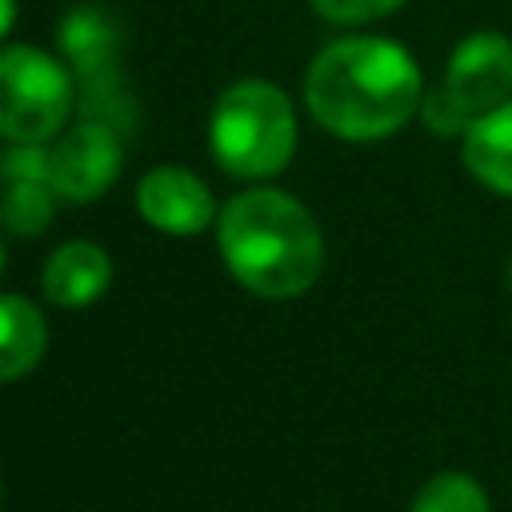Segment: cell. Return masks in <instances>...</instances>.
<instances>
[{"label":"cell","instance_id":"cell-9","mask_svg":"<svg viewBox=\"0 0 512 512\" xmlns=\"http://www.w3.org/2000/svg\"><path fill=\"white\" fill-rule=\"evenodd\" d=\"M460 160L476 184L512 196V100L476 116L460 136Z\"/></svg>","mask_w":512,"mask_h":512},{"label":"cell","instance_id":"cell-16","mask_svg":"<svg viewBox=\"0 0 512 512\" xmlns=\"http://www.w3.org/2000/svg\"><path fill=\"white\" fill-rule=\"evenodd\" d=\"M508 288H512V260H508Z\"/></svg>","mask_w":512,"mask_h":512},{"label":"cell","instance_id":"cell-11","mask_svg":"<svg viewBox=\"0 0 512 512\" xmlns=\"http://www.w3.org/2000/svg\"><path fill=\"white\" fill-rule=\"evenodd\" d=\"M52 184L48 180H8L0 196V220L16 236H40L52 220Z\"/></svg>","mask_w":512,"mask_h":512},{"label":"cell","instance_id":"cell-1","mask_svg":"<svg viewBox=\"0 0 512 512\" xmlns=\"http://www.w3.org/2000/svg\"><path fill=\"white\" fill-rule=\"evenodd\" d=\"M312 120L352 144L400 132L424 104V76L408 48L384 36H344L316 52L304 76Z\"/></svg>","mask_w":512,"mask_h":512},{"label":"cell","instance_id":"cell-4","mask_svg":"<svg viewBox=\"0 0 512 512\" xmlns=\"http://www.w3.org/2000/svg\"><path fill=\"white\" fill-rule=\"evenodd\" d=\"M72 112V76L40 48H0V136L12 144H48Z\"/></svg>","mask_w":512,"mask_h":512},{"label":"cell","instance_id":"cell-5","mask_svg":"<svg viewBox=\"0 0 512 512\" xmlns=\"http://www.w3.org/2000/svg\"><path fill=\"white\" fill-rule=\"evenodd\" d=\"M472 120L512 100V40L504 32L480 28L464 36L444 68L440 84Z\"/></svg>","mask_w":512,"mask_h":512},{"label":"cell","instance_id":"cell-12","mask_svg":"<svg viewBox=\"0 0 512 512\" xmlns=\"http://www.w3.org/2000/svg\"><path fill=\"white\" fill-rule=\"evenodd\" d=\"M412 512H492V504H488V492L480 488L476 476L440 472L416 492Z\"/></svg>","mask_w":512,"mask_h":512},{"label":"cell","instance_id":"cell-14","mask_svg":"<svg viewBox=\"0 0 512 512\" xmlns=\"http://www.w3.org/2000/svg\"><path fill=\"white\" fill-rule=\"evenodd\" d=\"M420 116H424L428 132H436V136H464V132H468V124H472V116H468V112H464V108H460L444 88L424 92Z\"/></svg>","mask_w":512,"mask_h":512},{"label":"cell","instance_id":"cell-15","mask_svg":"<svg viewBox=\"0 0 512 512\" xmlns=\"http://www.w3.org/2000/svg\"><path fill=\"white\" fill-rule=\"evenodd\" d=\"M12 20H16V0H0V36L12 28Z\"/></svg>","mask_w":512,"mask_h":512},{"label":"cell","instance_id":"cell-13","mask_svg":"<svg viewBox=\"0 0 512 512\" xmlns=\"http://www.w3.org/2000/svg\"><path fill=\"white\" fill-rule=\"evenodd\" d=\"M308 4L332 24H372L380 16H392L404 0H308Z\"/></svg>","mask_w":512,"mask_h":512},{"label":"cell","instance_id":"cell-8","mask_svg":"<svg viewBox=\"0 0 512 512\" xmlns=\"http://www.w3.org/2000/svg\"><path fill=\"white\" fill-rule=\"evenodd\" d=\"M108 284H112L108 252L92 240H68L44 264V296L56 308H88L108 292Z\"/></svg>","mask_w":512,"mask_h":512},{"label":"cell","instance_id":"cell-10","mask_svg":"<svg viewBox=\"0 0 512 512\" xmlns=\"http://www.w3.org/2000/svg\"><path fill=\"white\" fill-rule=\"evenodd\" d=\"M44 348H48V328L40 308L24 296L0 292V384L32 372Z\"/></svg>","mask_w":512,"mask_h":512},{"label":"cell","instance_id":"cell-6","mask_svg":"<svg viewBox=\"0 0 512 512\" xmlns=\"http://www.w3.org/2000/svg\"><path fill=\"white\" fill-rule=\"evenodd\" d=\"M120 172V140L108 124L84 120L48 148V184L56 196L84 204L104 196Z\"/></svg>","mask_w":512,"mask_h":512},{"label":"cell","instance_id":"cell-2","mask_svg":"<svg viewBox=\"0 0 512 512\" xmlns=\"http://www.w3.org/2000/svg\"><path fill=\"white\" fill-rule=\"evenodd\" d=\"M216 244L228 272L264 300L304 296L324 268L316 216L280 188H252L216 216Z\"/></svg>","mask_w":512,"mask_h":512},{"label":"cell","instance_id":"cell-17","mask_svg":"<svg viewBox=\"0 0 512 512\" xmlns=\"http://www.w3.org/2000/svg\"><path fill=\"white\" fill-rule=\"evenodd\" d=\"M0 272H4V244H0Z\"/></svg>","mask_w":512,"mask_h":512},{"label":"cell","instance_id":"cell-3","mask_svg":"<svg viewBox=\"0 0 512 512\" xmlns=\"http://www.w3.org/2000/svg\"><path fill=\"white\" fill-rule=\"evenodd\" d=\"M212 156L228 176L264 180L288 168L296 152L292 100L268 80H240L220 92L208 124Z\"/></svg>","mask_w":512,"mask_h":512},{"label":"cell","instance_id":"cell-7","mask_svg":"<svg viewBox=\"0 0 512 512\" xmlns=\"http://www.w3.org/2000/svg\"><path fill=\"white\" fill-rule=\"evenodd\" d=\"M140 216L168 236H196L216 220V200L200 176L188 168H152L136 188Z\"/></svg>","mask_w":512,"mask_h":512}]
</instances>
